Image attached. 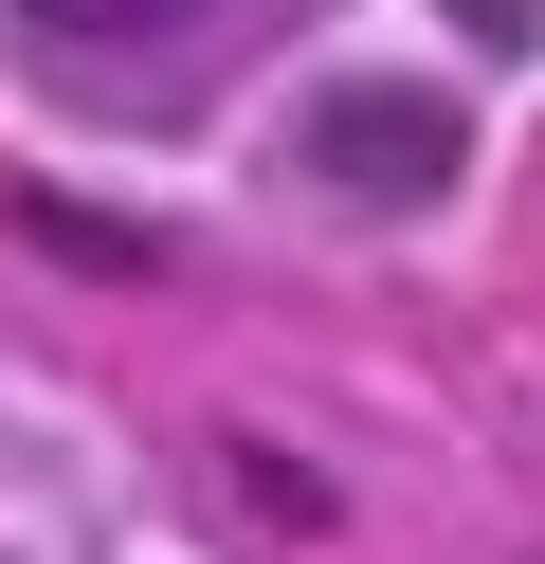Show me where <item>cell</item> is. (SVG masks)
<instances>
[{"label": "cell", "mask_w": 545, "mask_h": 564, "mask_svg": "<svg viewBox=\"0 0 545 564\" xmlns=\"http://www.w3.org/2000/svg\"><path fill=\"white\" fill-rule=\"evenodd\" d=\"M291 164H309L327 200L418 219V200L472 164V128H455V91H418V74H346V91H309V110H291Z\"/></svg>", "instance_id": "obj_1"}, {"label": "cell", "mask_w": 545, "mask_h": 564, "mask_svg": "<svg viewBox=\"0 0 545 564\" xmlns=\"http://www.w3.org/2000/svg\"><path fill=\"white\" fill-rule=\"evenodd\" d=\"M36 37H164V19H200V0H19Z\"/></svg>", "instance_id": "obj_2"}, {"label": "cell", "mask_w": 545, "mask_h": 564, "mask_svg": "<svg viewBox=\"0 0 545 564\" xmlns=\"http://www.w3.org/2000/svg\"><path fill=\"white\" fill-rule=\"evenodd\" d=\"M455 19H472L491 55H527V19H545V0H455Z\"/></svg>", "instance_id": "obj_3"}]
</instances>
